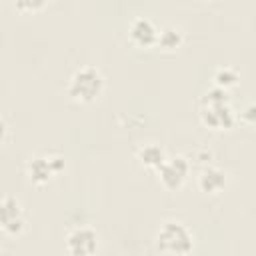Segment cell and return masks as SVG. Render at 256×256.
<instances>
[{
  "label": "cell",
  "instance_id": "cell-3",
  "mask_svg": "<svg viewBox=\"0 0 256 256\" xmlns=\"http://www.w3.org/2000/svg\"><path fill=\"white\" fill-rule=\"evenodd\" d=\"M200 120L212 130H228L236 124V114L228 100H202Z\"/></svg>",
  "mask_w": 256,
  "mask_h": 256
},
{
  "label": "cell",
  "instance_id": "cell-11",
  "mask_svg": "<svg viewBox=\"0 0 256 256\" xmlns=\"http://www.w3.org/2000/svg\"><path fill=\"white\" fill-rule=\"evenodd\" d=\"M184 42V36L178 28L174 26H164L158 30V40H156V46H160L164 52H174L182 46Z\"/></svg>",
  "mask_w": 256,
  "mask_h": 256
},
{
  "label": "cell",
  "instance_id": "cell-4",
  "mask_svg": "<svg viewBox=\"0 0 256 256\" xmlns=\"http://www.w3.org/2000/svg\"><path fill=\"white\" fill-rule=\"evenodd\" d=\"M188 172H190L188 158H184V156L178 154V156L166 158V162L156 170V176H158V182L166 190L174 192V190H180L182 188V184L188 178Z\"/></svg>",
  "mask_w": 256,
  "mask_h": 256
},
{
  "label": "cell",
  "instance_id": "cell-2",
  "mask_svg": "<svg viewBox=\"0 0 256 256\" xmlns=\"http://www.w3.org/2000/svg\"><path fill=\"white\" fill-rule=\"evenodd\" d=\"M156 248L166 254H190L194 238L182 222H164L156 234Z\"/></svg>",
  "mask_w": 256,
  "mask_h": 256
},
{
  "label": "cell",
  "instance_id": "cell-1",
  "mask_svg": "<svg viewBox=\"0 0 256 256\" xmlns=\"http://www.w3.org/2000/svg\"><path fill=\"white\" fill-rule=\"evenodd\" d=\"M104 92V76L96 66L78 68L68 80V96L74 102L90 104L96 102Z\"/></svg>",
  "mask_w": 256,
  "mask_h": 256
},
{
  "label": "cell",
  "instance_id": "cell-10",
  "mask_svg": "<svg viewBox=\"0 0 256 256\" xmlns=\"http://www.w3.org/2000/svg\"><path fill=\"white\" fill-rule=\"evenodd\" d=\"M136 156H138L140 164L146 166V168H150V170H158L166 162V158H168L166 152H164V148L158 146V144H144V146H140L138 152H136Z\"/></svg>",
  "mask_w": 256,
  "mask_h": 256
},
{
  "label": "cell",
  "instance_id": "cell-8",
  "mask_svg": "<svg viewBox=\"0 0 256 256\" xmlns=\"http://www.w3.org/2000/svg\"><path fill=\"white\" fill-rule=\"evenodd\" d=\"M26 172H28L30 182H34L38 186L48 184L52 180V176L56 174L50 156H32L26 164Z\"/></svg>",
  "mask_w": 256,
  "mask_h": 256
},
{
  "label": "cell",
  "instance_id": "cell-9",
  "mask_svg": "<svg viewBox=\"0 0 256 256\" xmlns=\"http://www.w3.org/2000/svg\"><path fill=\"white\" fill-rule=\"evenodd\" d=\"M226 182H228V176H226V172H224L222 168H218V166H206V168L198 174V186H200V190L206 192V194H216V192L224 190Z\"/></svg>",
  "mask_w": 256,
  "mask_h": 256
},
{
  "label": "cell",
  "instance_id": "cell-5",
  "mask_svg": "<svg viewBox=\"0 0 256 256\" xmlns=\"http://www.w3.org/2000/svg\"><path fill=\"white\" fill-rule=\"evenodd\" d=\"M66 248L72 256H90L98 250V234L90 226H76L66 236Z\"/></svg>",
  "mask_w": 256,
  "mask_h": 256
},
{
  "label": "cell",
  "instance_id": "cell-13",
  "mask_svg": "<svg viewBox=\"0 0 256 256\" xmlns=\"http://www.w3.org/2000/svg\"><path fill=\"white\" fill-rule=\"evenodd\" d=\"M46 4L48 0H14V6L20 12H40Z\"/></svg>",
  "mask_w": 256,
  "mask_h": 256
},
{
  "label": "cell",
  "instance_id": "cell-14",
  "mask_svg": "<svg viewBox=\"0 0 256 256\" xmlns=\"http://www.w3.org/2000/svg\"><path fill=\"white\" fill-rule=\"evenodd\" d=\"M242 120L246 122V124H252V126H256V102H252V104H248L244 110H242Z\"/></svg>",
  "mask_w": 256,
  "mask_h": 256
},
{
  "label": "cell",
  "instance_id": "cell-6",
  "mask_svg": "<svg viewBox=\"0 0 256 256\" xmlns=\"http://www.w3.org/2000/svg\"><path fill=\"white\" fill-rule=\"evenodd\" d=\"M0 228L4 234L18 236L24 230V216L22 206L14 196H4L0 202Z\"/></svg>",
  "mask_w": 256,
  "mask_h": 256
},
{
  "label": "cell",
  "instance_id": "cell-7",
  "mask_svg": "<svg viewBox=\"0 0 256 256\" xmlns=\"http://www.w3.org/2000/svg\"><path fill=\"white\" fill-rule=\"evenodd\" d=\"M128 38L138 48H150L158 40V28L148 18H136L128 28Z\"/></svg>",
  "mask_w": 256,
  "mask_h": 256
},
{
  "label": "cell",
  "instance_id": "cell-12",
  "mask_svg": "<svg viewBox=\"0 0 256 256\" xmlns=\"http://www.w3.org/2000/svg\"><path fill=\"white\" fill-rule=\"evenodd\" d=\"M238 80H240V74L234 68H218L214 72V84L220 86V88H226L228 90V88L236 86Z\"/></svg>",
  "mask_w": 256,
  "mask_h": 256
}]
</instances>
